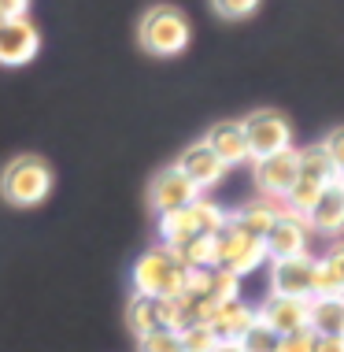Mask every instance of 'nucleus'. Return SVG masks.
I'll list each match as a JSON object with an SVG mask.
<instances>
[{
  "label": "nucleus",
  "mask_w": 344,
  "mask_h": 352,
  "mask_svg": "<svg viewBox=\"0 0 344 352\" xmlns=\"http://www.w3.org/2000/svg\"><path fill=\"white\" fill-rule=\"evenodd\" d=\"M189 19L178 12L174 4H156L141 15V26H137V41L141 49L152 52V56H178L189 49Z\"/></svg>",
  "instance_id": "nucleus-1"
},
{
  "label": "nucleus",
  "mask_w": 344,
  "mask_h": 352,
  "mask_svg": "<svg viewBox=\"0 0 344 352\" xmlns=\"http://www.w3.org/2000/svg\"><path fill=\"white\" fill-rule=\"evenodd\" d=\"M185 271L181 263L170 256L167 245L141 252L133 263V293H145V297H181L185 293Z\"/></svg>",
  "instance_id": "nucleus-2"
},
{
  "label": "nucleus",
  "mask_w": 344,
  "mask_h": 352,
  "mask_svg": "<svg viewBox=\"0 0 344 352\" xmlns=\"http://www.w3.org/2000/svg\"><path fill=\"white\" fill-rule=\"evenodd\" d=\"M0 193L8 204L34 208L52 193V170L41 156H15L0 175Z\"/></svg>",
  "instance_id": "nucleus-3"
},
{
  "label": "nucleus",
  "mask_w": 344,
  "mask_h": 352,
  "mask_svg": "<svg viewBox=\"0 0 344 352\" xmlns=\"http://www.w3.org/2000/svg\"><path fill=\"white\" fill-rule=\"evenodd\" d=\"M226 223H229L226 208H218L215 201H204V197H200L196 204L181 208V212L159 215V237H163V245L170 249V245L189 241V237H196V234H218Z\"/></svg>",
  "instance_id": "nucleus-4"
},
{
  "label": "nucleus",
  "mask_w": 344,
  "mask_h": 352,
  "mask_svg": "<svg viewBox=\"0 0 344 352\" xmlns=\"http://www.w3.org/2000/svg\"><path fill=\"white\" fill-rule=\"evenodd\" d=\"M215 252H218V267L233 271L237 278H244V274H252L255 267H263L266 260V245L260 237L244 234L237 223H226L222 230L215 234Z\"/></svg>",
  "instance_id": "nucleus-5"
},
{
  "label": "nucleus",
  "mask_w": 344,
  "mask_h": 352,
  "mask_svg": "<svg viewBox=\"0 0 344 352\" xmlns=\"http://www.w3.org/2000/svg\"><path fill=\"white\" fill-rule=\"evenodd\" d=\"M244 138H248V152H252V164L255 160H266L274 152L296 148L293 145V126L289 119L278 116V111H252V116L241 119Z\"/></svg>",
  "instance_id": "nucleus-6"
},
{
  "label": "nucleus",
  "mask_w": 344,
  "mask_h": 352,
  "mask_svg": "<svg viewBox=\"0 0 344 352\" xmlns=\"http://www.w3.org/2000/svg\"><path fill=\"white\" fill-rule=\"evenodd\" d=\"M252 178H255L260 197L285 204V197H289L293 186H296V148H285V152H274V156H266V160H255Z\"/></svg>",
  "instance_id": "nucleus-7"
},
{
  "label": "nucleus",
  "mask_w": 344,
  "mask_h": 352,
  "mask_svg": "<svg viewBox=\"0 0 344 352\" xmlns=\"http://www.w3.org/2000/svg\"><path fill=\"white\" fill-rule=\"evenodd\" d=\"M266 245V260H296V256H308L311 252V230L300 215H293L289 208L282 212V219L274 223V230L263 237Z\"/></svg>",
  "instance_id": "nucleus-8"
},
{
  "label": "nucleus",
  "mask_w": 344,
  "mask_h": 352,
  "mask_svg": "<svg viewBox=\"0 0 344 352\" xmlns=\"http://www.w3.org/2000/svg\"><path fill=\"white\" fill-rule=\"evenodd\" d=\"M148 201H152V208H156V215H170V212H181V208L196 204L200 189L189 182L178 167H163L156 178H152Z\"/></svg>",
  "instance_id": "nucleus-9"
},
{
  "label": "nucleus",
  "mask_w": 344,
  "mask_h": 352,
  "mask_svg": "<svg viewBox=\"0 0 344 352\" xmlns=\"http://www.w3.org/2000/svg\"><path fill=\"white\" fill-rule=\"evenodd\" d=\"M303 223H308L311 234H322V237H330V241L344 237V178L341 175L322 189V197L314 201L311 212L303 215Z\"/></svg>",
  "instance_id": "nucleus-10"
},
{
  "label": "nucleus",
  "mask_w": 344,
  "mask_h": 352,
  "mask_svg": "<svg viewBox=\"0 0 344 352\" xmlns=\"http://www.w3.org/2000/svg\"><path fill=\"white\" fill-rule=\"evenodd\" d=\"M41 49V34L30 19H8L0 23V63L4 67H23Z\"/></svg>",
  "instance_id": "nucleus-11"
},
{
  "label": "nucleus",
  "mask_w": 344,
  "mask_h": 352,
  "mask_svg": "<svg viewBox=\"0 0 344 352\" xmlns=\"http://www.w3.org/2000/svg\"><path fill=\"white\" fill-rule=\"evenodd\" d=\"M255 316H260V322H266V327H271L278 338H289V334L308 330V300H300V297H278V293H271V297L255 308Z\"/></svg>",
  "instance_id": "nucleus-12"
},
{
  "label": "nucleus",
  "mask_w": 344,
  "mask_h": 352,
  "mask_svg": "<svg viewBox=\"0 0 344 352\" xmlns=\"http://www.w3.org/2000/svg\"><path fill=\"white\" fill-rule=\"evenodd\" d=\"M314 282V256H296V260H274L271 263V293L278 297H300L311 300Z\"/></svg>",
  "instance_id": "nucleus-13"
},
{
  "label": "nucleus",
  "mask_w": 344,
  "mask_h": 352,
  "mask_svg": "<svg viewBox=\"0 0 344 352\" xmlns=\"http://www.w3.org/2000/svg\"><path fill=\"white\" fill-rule=\"evenodd\" d=\"M174 167H178L181 175H185L189 182H193V186L200 189V193H204V189H211V186H218V182L226 178V170H229V167L222 164V160H218L215 152L204 145V141L189 145V148L178 156V164H174Z\"/></svg>",
  "instance_id": "nucleus-14"
},
{
  "label": "nucleus",
  "mask_w": 344,
  "mask_h": 352,
  "mask_svg": "<svg viewBox=\"0 0 344 352\" xmlns=\"http://www.w3.org/2000/svg\"><path fill=\"white\" fill-rule=\"evenodd\" d=\"M204 145L222 160L226 167H241V164H252V152H248V138H244V126L241 119H226V122H215L207 130Z\"/></svg>",
  "instance_id": "nucleus-15"
},
{
  "label": "nucleus",
  "mask_w": 344,
  "mask_h": 352,
  "mask_svg": "<svg viewBox=\"0 0 344 352\" xmlns=\"http://www.w3.org/2000/svg\"><path fill=\"white\" fill-rule=\"evenodd\" d=\"M126 322L137 338L152 334V330H170V300L167 297H145V293H133L126 304Z\"/></svg>",
  "instance_id": "nucleus-16"
},
{
  "label": "nucleus",
  "mask_w": 344,
  "mask_h": 352,
  "mask_svg": "<svg viewBox=\"0 0 344 352\" xmlns=\"http://www.w3.org/2000/svg\"><path fill=\"white\" fill-rule=\"evenodd\" d=\"M282 212H285V204L260 197V201H252V204L237 208V212H229V223H237L244 234H252V237H260V241H263V237L274 230V223L282 219Z\"/></svg>",
  "instance_id": "nucleus-17"
},
{
  "label": "nucleus",
  "mask_w": 344,
  "mask_h": 352,
  "mask_svg": "<svg viewBox=\"0 0 344 352\" xmlns=\"http://www.w3.org/2000/svg\"><path fill=\"white\" fill-rule=\"evenodd\" d=\"M308 330L314 338H344V297H311Z\"/></svg>",
  "instance_id": "nucleus-18"
},
{
  "label": "nucleus",
  "mask_w": 344,
  "mask_h": 352,
  "mask_svg": "<svg viewBox=\"0 0 344 352\" xmlns=\"http://www.w3.org/2000/svg\"><path fill=\"white\" fill-rule=\"evenodd\" d=\"M255 322V308H248L244 300H226L215 308V316L207 327L218 334V341H241Z\"/></svg>",
  "instance_id": "nucleus-19"
},
{
  "label": "nucleus",
  "mask_w": 344,
  "mask_h": 352,
  "mask_svg": "<svg viewBox=\"0 0 344 352\" xmlns=\"http://www.w3.org/2000/svg\"><path fill=\"white\" fill-rule=\"evenodd\" d=\"M170 256L181 267H218V252H215V234H196L189 241L170 245Z\"/></svg>",
  "instance_id": "nucleus-20"
},
{
  "label": "nucleus",
  "mask_w": 344,
  "mask_h": 352,
  "mask_svg": "<svg viewBox=\"0 0 344 352\" xmlns=\"http://www.w3.org/2000/svg\"><path fill=\"white\" fill-rule=\"evenodd\" d=\"M207 297H215L218 304L226 300H241V278L226 267H211V278H207Z\"/></svg>",
  "instance_id": "nucleus-21"
},
{
  "label": "nucleus",
  "mask_w": 344,
  "mask_h": 352,
  "mask_svg": "<svg viewBox=\"0 0 344 352\" xmlns=\"http://www.w3.org/2000/svg\"><path fill=\"white\" fill-rule=\"evenodd\" d=\"M311 297H344V282L337 278V271L330 267L322 256H314V282H311Z\"/></svg>",
  "instance_id": "nucleus-22"
},
{
  "label": "nucleus",
  "mask_w": 344,
  "mask_h": 352,
  "mask_svg": "<svg viewBox=\"0 0 344 352\" xmlns=\"http://www.w3.org/2000/svg\"><path fill=\"white\" fill-rule=\"evenodd\" d=\"M278 345H282V338L274 334L266 322H260V316H255L252 330L241 338V349H244V352H278Z\"/></svg>",
  "instance_id": "nucleus-23"
},
{
  "label": "nucleus",
  "mask_w": 344,
  "mask_h": 352,
  "mask_svg": "<svg viewBox=\"0 0 344 352\" xmlns=\"http://www.w3.org/2000/svg\"><path fill=\"white\" fill-rule=\"evenodd\" d=\"M181 349L185 352H215L218 349V334L207 322H196V327L181 330Z\"/></svg>",
  "instance_id": "nucleus-24"
},
{
  "label": "nucleus",
  "mask_w": 344,
  "mask_h": 352,
  "mask_svg": "<svg viewBox=\"0 0 344 352\" xmlns=\"http://www.w3.org/2000/svg\"><path fill=\"white\" fill-rule=\"evenodd\" d=\"M137 345H141V352H185L181 349V334L178 330H152V334H145V338H137Z\"/></svg>",
  "instance_id": "nucleus-25"
},
{
  "label": "nucleus",
  "mask_w": 344,
  "mask_h": 352,
  "mask_svg": "<svg viewBox=\"0 0 344 352\" xmlns=\"http://www.w3.org/2000/svg\"><path fill=\"white\" fill-rule=\"evenodd\" d=\"M260 4H263V0H211L215 15L229 19V23H241V19L255 15V12H260Z\"/></svg>",
  "instance_id": "nucleus-26"
},
{
  "label": "nucleus",
  "mask_w": 344,
  "mask_h": 352,
  "mask_svg": "<svg viewBox=\"0 0 344 352\" xmlns=\"http://www.w3.org/2000/svg\"><path fill=\"white\" fill-rule=\"evenodd\" d=\"M322 148H326V156H330V164H333V170L344 178V126H333L326 138L319 141Z\"/></svg>",
  "instance_id": "nucleus-27"
},
{
  "label": "nucleus",
  "mask_w": 344,
  "mask_h": 352,
  "mask_svg": "<svg viewBox=\"0 0 344 352\" xmlns=\"http://www.w3.org/2000/svg\"><path fill=\"white\" fill-rule=\"evenodd\" d=\"M278 352H314V334H311V330H300V334L282 338Z\"/></svg>",
  "instance_id": "nucleus-28"
},
{
  "label": "nucleus",
  "mask_w": 344,
  "mask_h": 352,
  "mask_svg": "<svg viewBox=\"0 0 344 352\" xmlns=\"http://www.w3.org/2000/svg\"><path fill=\"white\" fill-rule=\"evenodd\" d=\"M30 12V0H0V23H8V19H26Z\"/></svg>",
  "instance_id": "nucleus-29"
},
{
  "label": "nucleus",
  "mask_w": 344,
  "mask_h": 352,
  "mask_svg": "<svg viewBox=\"0 0 344 352\" xmlns=\"http://www.w3.org/2000/svg\"><path fill=\"white\" fill-rule=\"evenodd\" d=\"M322 260H326V263H330V267H333V271H337V278L344 282V237H337V241H333V245H330V252H326V256H322Z\"/></svg>",
  "instance_id": "nucleus-30"
},
{
  "label": "nucleus",
  "mask_w": 344,
  "mask_h": 352,
  "mask_svg": "<svg viewBox=\"0 0 344 352\" xmlns=\"http://www.w3.org/2000/svg\"><path fill=\"white\" fill-rule=\"evenodd\" d=\"M314 352H344V338H314Z\"/></svg>",
  "instance_id": "nucleus-31"
},
{
  "label": "nucleus",
  "mask_w": 344,
  "mask_h": 352,
  "mask_svg": "<svg viewBox=\"0 0 344 352\" xmlns=\"http://www.w3.org/2000/svg\"><path fill=\"white\" fill-rule=\"evenodd\" d=\"M215 352H244V349H241V341H218Z\"/></svg>",
  "instance_id": "nucleus-32"
}]
</instances>
